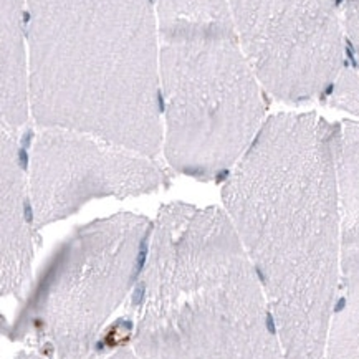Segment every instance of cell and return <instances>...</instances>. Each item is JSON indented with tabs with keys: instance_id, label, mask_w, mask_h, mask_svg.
Returning <instances> with one entry per match:
<instances>
[{
	"instance_id": "cell-1",
	"label": "cell",
	"mask_w": 359,
	"mask_h": 359,
	"mask_svg": "<svg viewBox=\"0 0 359 359\" xmlns=\"http://www.w3.org/2000/svg\"><path fill=\"white\" fill-rule=\"evenodd\" d=\"M338 137L316 113L273 114L222 186L285 359L325 356L341 257Z\"/></svg>"
},
{
	"instance_id": "cell-2",
	"label": "cell",
	"mask_w": 359,
	"mask_h": 359,
	"mask_svg": "<svg viewBox=\"0 0 359 359\" xmlns=\"http://www.w3.org/2000/svg\"><path fill=\"white\" fill-rule=\"evenodd\" d=\"M30 113L147 158L164 147L153 0H27Z\"/></svg>"
},
{
	"instance_id": "cell-3",
	"label": "cell",
	"mask_w": 359,
	"mask_h": 359,
	"mask_svg": "<svg viewBox=\"0 0 359 359\" xmlns=\"http://www.w3.org/2000/svg\"><path fill=\"white\" fill-rule=\"evenodd\" d=\"M131 308L140 359H285L260 280L220 207H161Z\"/></svg>"
},
{
	"instance_id": "cell-4",
	"label": "cell",
	"mask_w": 359,
	"mask_h": 359,
	"mask_svg": "<svg viewBox=\"0 0 359 359\" xmlns=\"http://www.w3.org/2000/svg\"><path fill=\"white\" fill-rule=\"evenodd\" d=\"M164 154L202 182L227 177L259 135L266 91L243 53L227 0H153Z\"/></svg>"
},
{
	"instance_id": "cell-5",
	"label": "cell",
	"mask_w": 359,
	"mask_h": 359,
	"mask_svg": "<svg viewBox=\"0 0 359 359\" xmlns=\"http://www.w3.org/2000/svg\"><path fill=\"white\" fill-rule=\"evenodd\" d=\"M153 220L119 212L80 225L55 248L6 331L41 359H93L133 294Z\"/></svg>"
},
{
	"instance_id": "cell-6",
	"label": "cell",
	"mask_w": 359,
	"mask_h": 359,
	"mask_svg": "<svg viewBox=\"0 0 359 359\" xmlns=\"http://www.w3.org/2000/svg\"><path fill=\"white\" fill-rule=\"evenodd\" d=\"M243 53L266 95L323 103L349 57L336 0H227Z\"/></svg>"
},
{
	"instance_id": "cell-7",
	"label": "cell",
	"mask_w": 359,
	"mask_h": 359,
	"mask_svg": "<svg viewBox=\"0 0 359 359\" xmlns=\"http://www.w3.org/2000/svg\"><path fill=\"white\" fill-rule=\"evenodd\" d=\"M154 158L65 128H39L29 149L32 217L45 225L76 214L95 199L153 194L171 184Z\"/></svg>"
},
{
	"instance_id": "cell-8",
	"label": "cell",
	"mask_w": 359,
	"mask_h": 359,
	"mask_svg": "<svg viewBox=\"0 0 359 359\" xmlns=\"http://www.w3.org/2000/svg\"><path fill=\"white\" fill-rule=\"evenodd\" d=\"M341 257L323 359H359V121L339 123Z\"/></svg>"
},
{
	"instance_id": "cell-9",
	"label": "cell",
	"mask_w": 359,
	"mask_h": 359,
	"mask_svg": "<svg viewBox=\"0 0 359 359\" xmlns=\"http://www.w3.org/2000/svg\"><path fill=\"white\" fill-rule=\"evenodd\" d=\"M35 225L29 192V153L20 133L0 131V292L17 297L30 283Z\"/></svg>"
},
{
	"instance_id": "cell-10",
	"label": "cell",
	"mask_w": 359,
	"mask_h": 359,
	"mask_svg": "<svg viewBox=\"0 0 359 359\" xmlns=\"http://www.w3.org/2000/svg\"><path fill=\"white\" fill-rule=\"evenodd\" d=\"M2 124L20 133L30 118L27 0H2Z\"/></svg>"
},
{
	"instance_id": "cell-11",
	"label": "cell",
	"mask_w": 359,
	"mask_h": 359,
	"mask_svg": "<svg viewBox=\"0 0 359 359\" xmlns=\"http://www.w3.org/2000/svg\"><path fill=\"white\" fill-rule=\"evenodd\" d=\"M321 104L359 116V67L351 50H349L346 63Z\"/></svg>"
},
{
	"instance_id": "cell-12",
	"label": "cell",
	"mask_w": 359,
	"mask_h": 359,
	"mask_svg": "<svg viewBox=\"0 0 359 359\" xmlns=\"http://www.w3.org/2000/svg\"><path fill=\"white\" fill-rule=\"evenodd\" d=\"M341 15L349 50L359 67V0H346L341 7Z\"/></svg>"
},
{
	"instance_id": "cell-13",
	"label": "cell",
	"mask_w": 359,
	"mask_h": 359,
	"mask_svg": "<svg viewBox=\"0 0 359 359\" xmlns=\"http://www.w3.org/2000/svg\"><path fill=\"white\" fill-rule=\"evenodd\" d=\"M104 359H140V358L136 356L135 351H133L131 348L119 346V348L114 349V351L109 354L108 358H104Z\"/></svg>"
},
{
	"instance_id": "cell-14",
	"label": "cell",
	"mask_w": 359,
	"mask_h": 359,
	"mask_svg": "<svg viewBox=\"0 0 359 359\" xmlns=\"http://www.w3.org/2000/svg\"><path fill=\"white\" fill-rule=\"evenodd\" d=\"M13 359H41V358L39 356V354L30 351V349H29V351H20Z\"/></svg>"
}]
</instances>
